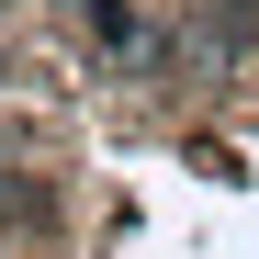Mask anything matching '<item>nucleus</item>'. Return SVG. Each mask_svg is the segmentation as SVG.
Returning a JSON list of instances; mask_svg holds the SVG:
<instances>
[{"instance_id":"1","label":"nucleus","mask_w":259,"mask_h":259,"mask_svg":"<svg viewBox=\"0 0 259 259\" xmlns=\"http://www.w3.org/2000/svg\"><path fill=\"white\" fill-rule=\"evenodd\" d=\"M12 226H23V203H12V192H0V259H12Z\"/></svg>"}]
</instances>
